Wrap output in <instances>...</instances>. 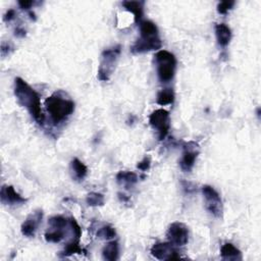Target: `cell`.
<instances>
[{
	"instance_id": "obj_1",
	"label": "cell",
	"mask_w": 261,
	"mask_h": 261,
	"mask_svg": "<svg viewBox=\"0 0 261 261\" xmlns=\"http://www.w3.org/2000/svg\"><path fill=\"white\" fill-rule=\"evenodd\" d=\"M14 96L20 105L25 107L39 125L44 124L45 115L41 108L40 96L20 77L14 79Z\"/></svg>"
},
{
	"instance_id": "obj_2",
	"label": "cell",
	"mask_w": 261,
	"mask_h": 261,
	"mask_svg": "<svg viewBox=\"0 0 261 261\" xmlns=\"http://www.w3.org/2000/svg\"><path fill=\"white\" fill-rule=\"evenodd\" d=\"M162 42L159 37L158 28L151 21H143L140 23V38L131 47V51L135 54L146 53V52L159 50Z\"/></svg>"
},
{
	"instance_id": "obj_3",
	"label": "cell",
	"mask_w": 261,
	"mask_h": 261,
	"mask_svg": "<svg viewBox=\"0 0 261 261\" xmlns=\"http://www.w3.org/2000/svg\"><path fill=\"white\" fill-rule=\"evenodd\" d=\"M45 107L52 124L57 126L74 113L76 105L71 98H65L61 92H56L45 100Z\"/></svg>"
},
{
	"instance_id": "obj_4",
	"label": "cell",
	"mask_w": 261,
	"mask_h": 261,
	"mask_svg": "<svg viewBox=\"0 0 261 261\" xmlns=\"http://www.w3.org/2000/svg\"><path fill=\"white\" fill-rule=\"evenodd\" d=\"M156 71L161 83H169L175 78L177 71V58L167 50H159L155 54Z\"/></svg>"
},
{
	"instance_id": "obj_5",
	"label": "cell",
	"mask_w": 261,
	"mask_h": 261,
	"mask_svg": "<svg viewBox=\"0 0 261 261\" xmlns=\"http://www.w3.org/2000/svg\"><path fill=\"white\" fill-rule=\"evenodd\" d=\"M120 52H121L120 45H116L111 48L105 49L102 52L100 64L98 68V79L100 81L106 82L110 79L111 75L115 71Z\"/></svg>"
},
{
	"instance_id": "obj_6",
	"label": "cell",
	"mask_w": 261,
	"mask_h": 261,
	"mask_svg": "<svg viewBox=\"0 0 261 261\" xmlns=\"http://www.w3.org/2000/svg\"><path fill=\"white\" fill-rule=\"evenodd\" d=\"M150 126L157 132L159 141L164 140L170 130V115L169 112L163 108L156 109L149 115Z\"/></svg>"
},
{
	"instance_id": "obj_7",
	"label": "cell",
	"mask_w": 261,
	"mask_h": 261,
	"mask_svg": "<svg viewBox=\"0 0 261 261\" xmlns=\"http://www.w3.org/2000/svg\"><path fill=\"white\" fill-rule=\"evenodd\" d=\"M202 194L205 200V207L207 211L217 218L221 217L223 212V205L217 191L209 185H205L202 187Z\"/></svg>"
},
{
	"instance_id": "obj_8",
	"label": "cell",
	"mask_w": 261,
	"mask_h": 261,
	"mask_svg": "<svg viewBox=\"0 0 261 261\" xmlns=\"http://www.w3.org/2000/svg\"><path fill=\"white\" fill-rule=\"evenodd\" d=\"M166 238L173 246L183 247L189 242V229L183 222H172L167 229Z\"/></svg>"
},
{
	"instance_id": "obj_9",
	"label": "cell",
	"mask_w": 261,
	"mask_h": 261,
	"mask_svg": "<svg viewBox=\"0 0 261 261\" xmlns=\"http://www.w3.org/2000/svg\"><path fill=\"white\" fill-rule=\"evenodd\" d=\"M183 147L184 151L180 160V166L183 171L189 172L192 170L195 165L196 159L199 155V145L196 142L190 141L186 142Z\"/></svg>"
},
{
	"instance_id": "obj_10",
	"label": "cell",
	"mask_w": 261,
	"mask_h": 261,
	"mask_svg": "<svg viewBox=\"0 0 261 261\" xmlns=\"http://www.w3.org/2000/svg\"><path fill=\"white\" fill-rule=\"evenodd\" d=\"M151 255L158 260H173L180 259L181 257L178 255L177 250L173 248L171 243H163L158 242L154 244L150 250Z\"/></svg>"
},
{
	"instance_id": "obj_11",
	"label": "cell",
	"mask_w": 261,
	"mask_h": 261,
	"mask_svg": "<svg viewBox=\"0 0 261 261\" xmlns=\"http://www.w3.org/2000/svg\"><path fill=\"white\" fill-rule=\"evenodd\" d=\"M43 218V211L41 209L35 210L33 213H31L27 219L23 222L21 227V232L23 236L28 238H33L36 235L40 223L42 222Z\"/></svg>"
},
{
	"instance_id": "obj_12",
	"label": "cell",
	"mask_w": 261,
	"mask_h": 261,
	"mask_svg": "<svg viewBox=\"0 0 261 261\" xmlns=\"http://www.w3.org/2000/svg\"><path fill=\"white\" fill-rule=\"evenodd\" d=\"M0 201L3 205L7 206H14L24 204L28 201L27 198H24L19 193L15 192V190L12 186L4 185L0 191Z\"/></svg>"
},
{
	"instance_id": "obj_13",
	"label": "cell",
	"mask_w": 261,
	"mask_h": 261,
	"mask_svg": "<svg viewBox=\"0 0 261 261\" xmlns=\"http://www.w3.org/2000/svg\"><path fill=\"white\" fill-rule=\"evenodd\" d=\"M215 36L219 46L227 47L232 39V31L225 24H217L215 26Z\"/></svg>"
},
{
	"instance_id": "obj_14",
	"label": "cell",
	"mask_w": 261,
	"mask_h": 261,
	"mask_svg": "<svg viewBox=\"0 0 261 261\" xmlns=\"http://www.w3.org/2000/svg\"><path fill=\"white\" fill-rule=\"evenodd\" d=\"M139 181V178L137 173L133 171H127V170H121L116 175V182L118 185L123 186L125 189L129 190L132 187H134Z\"/></svg>"
},
{
	"instance_id": "obj_15",
	"label": "cell",
	"mask_w": 261,
	"mask_h": 261,
	"mask_svg": "<svg viewBox=\"0 0 261 261\" xmlns=\"http://www.w3.org/2000/svg\"><path fill=\"white\" fill-rule=\"evenodd\" d=\"M121 4H123L127 11L134 14V19L137 24L139 22L141 23L144 14V1H124Z\"/></svg>"
},
{
	"instance_id": "obj_16",
	"label": "cell",
	"mask_w": 261,
	"mask_h": 261,
	"mask_svg": "<svg viewBox=\"0 0 261 261\" xmlns=\"http://www.w3.org/2000/svg\"><path fill=\"white\" fill-rule=\"evenodd\" d=\"M220 256L224 260H242V253L241 251L235 247L231 243H227V244L222 245L220 249Z\"/></svg>"
},
{
	"instance_id": "obj_17",
	"label": "cell",
	"mask_w": 261,
	"mask_h": 261,
	"mask_svg": "<svg viewBox=\"0 0 261 261\" xmlns=\"http://www.w3.org/2000/svg\"><path fill=\"white\" fill-rule=\"evenodd\" d=\"M102 256L104 260L115 261L119 256V245L117 241H111L103 248Z\"/></svg>"
},
{
	"instance_id": "obj_18",
	"label": "cell",
	"mask_w": 261,
	"mask_h": 261,
	"mask_svg": "<svg viewBox=\"0 0 261 261\" xmlns=\"http://www.w3.org/2000/svg\"><path fill=\"white\" fill-rule=\"evenodd\" d=\"M71 169L74 173V178L77 181H83L88 175V168L78 158H74L71 162Z\"/></svg>"
},
{
	"instance_id": "obj_19",
	"label": "cell",
	"mask_w": 261,
	"mask_h": 261,
	"mask_svg": "<svg viewBox=\"0 0 261 261\" xmlns=\"http://www.w3.org/2000/svg\"><path fill=\"white\" fill-rule=\"evenodd\" d=\"M175 98L176 96L173 90L170 88H165L158 92L157 97H156V102L161 106L169 105V104H173V102H175Z\"/></svg>"
},
{
	"instance_id": "obj_20",
	"label": "cell",
	"mask_w": 261,
	"mask_h": 261,
	"mask_svg": "<svg viewBox=\"0 0 261 261\" xmlns=\"http://www.w3.org/2000/svg\"><path fill=\"white\" fill-rule=\"evenodd\" d=\"M82 248L80 247V240L79 239H74L71 243L65 246L61 256L62 257H67L74 254H82Z\"/></svg>"
},
{
	"instance_id": "obj_21",
	"label": "cell",
	"mask_w": 261,
	"mask_h": 261,
	"mask_svg": "<svg viewBox=\"0 0 261 261\" xmlns=\"http://www.w3.org/2000/svg\"><path fill=\"white\" fill-rule=\"evenodd\" d=\"M86 202L91 207H98L103 206L105 203V198L101 194L97 192H91L86 197Z\"/></svg>"
},
{
	"instance_id": "obj_22",
	"label": "cell",
	"mask_w": 261,
	"mask_h": 261,
	"mask_svg": "<svg viewBox=\"0 0 261 261\" xmlns=\"http://www.w3.org/2000/svg\"><path fill=\"white\" fill-rule=\"evenodd\" d=\"M64 239V230L51 229L45 233V240L48 243H60Z\"/></svg>"
},
{
	"instance_id": "obj_23",
	"label": "cell",
	"mask_w": 261,
	"mask_h": 261,
	"mask_svg": "<svg viewBox=\"0 0 261 261\" xmlns=\"http://www.w3.org/2000/svg\"><path fill=\"white\" fill-rule=\"evenodd\" d=\"M69 219L61 216V215H55L49 218L48 225L50 229H58V230H64V228L67 225Z\"/></svg>"
},
{
	"instance_id": "obj_24",
	"label": "cell",
	"mask_w": 261,
	"mask_h": 261,
	"mask_svg": "<svg viewBox=\"0 0 261 261\" xmlns=\"http://www.w3.org/2000/svg\"><path fill=\"white\" fill-rule=\"evenodd\" d=\"M115 236V229L112 228L111 225H104V227L100 228L97 232V237L101 240H111L114 239Z\"/></svg>"
},
{
	"instance_id": "obj_25",
	"label": "cell",
	"mask_w": 261,
	"mask_h": 261,
	"mask_svg": "<svg viewBox=\"0 0 261 261\" xmlns=\"http://www.w3.org/2000/svg\"><path fill=\"white\" fill-rule=\"evenodd\" d=\"M235 1L233 0H225V1H221L217 4V11L220 14H227L235 5Z\"/></svg>"
},
{
	"instance_id": "obj_26",
	"label": "cell",
	"mask_w": 261,
	"mask_h": 261,
	"mask_svg": "<svg viewBox=\"0 0 261 261\" xmlns=\"http://www.w3.org/2000/svg\"><path fill=\"white\" fill-rule=\"evenodd\" d=\"M151 167V158L149 156H145V157L137 164V168L142 171H147Z\"/></svg>"
},
{
	"instance_id": "obj_27",
	"label": "cell",
	"mask_w": 261,
	"mask_h": 261,
	"mask_svg": "<svg viewBox=\"0 0 261 261\" xmlns=\"http://www.w3.org/2000/svg\"><path fill=\"white\" fill-rule=\"evenodd\" d=\"M15 14H16V12H15L14 9H8L6 11V13L4 14V16H3L4 22H10V21H12L14 19V17H15Z\"/></svg>"
},
{
	"instance_id": "obj_28",
	"label": "cell",
	"mask_w": 261,
	"mask_h": 261,
	"mask_svg": "<svg viewBox=\"0 0 261 261\" xmlns=\"http://www.w3.org/2000/svg\"><path fill=\"white\" fill-rule=\"evenodd\" d=\"M34 4H35L34 1H27V0H25V1H19L20 7L22 9H26V10H29Z\"/></svg>"
},
{
	"instance_id": "obj_29",
	"label": "cell",
	"mask_w": 261,
	"mask_h": 261,
	"mask_svg": "<svg viewBox=\"0 0 261 261\" xmlns=\"http://www.w3.org/2000/svg\"><path fill=\"white\" fill-rule=\"evenodd\" d=\"M14 35H15L16 37H21V38H23V37L26 36V31H25L24 29H22V28H16V29H15V33H14Z\"/></svg>"
}]
</instances>
